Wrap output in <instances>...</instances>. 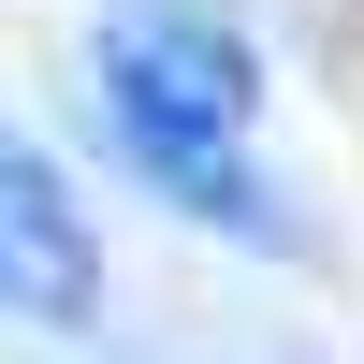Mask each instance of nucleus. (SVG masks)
<instances>
[{
  "instance_id": "obj_2",
  "label": "nucleus",
  "mask_w": 364,
  "mask_h": 364,
  "mask_svg": "<svg viewBox=\"0 0 364 364\" xmlns=\"http://www.w3.org/2000/svg\"><path fill=\"white\" fill-rule=\"evenodd\" d=\"M0 306L44 321V336H87L102 321V233L58 190V161L15 146V132H0Z\"/></svg>"
},
{
  "instance_id": "obj_1",
  "label": "nucleus",
  "mask_w": 364,
  "mask_h": 364,
  "mask_svg": "<svg viewBox=\"0 0 364 364\" xmlns=\"http://www.w3.org/2000/svg\"><path fill=\"white\" fill-rule=\"evenodd\" d=\"M262 117V44L219 15V0H117L102 15V132L146 190H175V219L233 233V248H291L277 190L248 161Z\"/></svg>"
}]
</instances>
